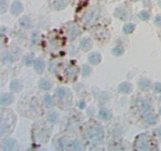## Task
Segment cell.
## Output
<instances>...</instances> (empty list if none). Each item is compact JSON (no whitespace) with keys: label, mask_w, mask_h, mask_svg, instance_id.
<instances>
[{"label":"cell","mask_w":161,"mask_h":151,"mask_svg":"<svg viewBox=\"0 0 161 151\" xmlns=\"http://www.w3.org/2000/svg\"><path fill=\"white\" fill-rule=\"evenodd\" d=\"M87 138L90 141L97 142L101 141L104 137V131L100 126H92L89 128L87 133Z\"/></svg>","instance_id":"cell-1"},{"label":"cell","mask_w":161,"mask_h":151,"mask_svg":"<svg viewBox=\"0 0 161 151\" xmlns=\"http://www.w3.org/2000/svg\"><path fill=\"white\" fill-rule=\"evenodd\" d=\"M22 11H23V6L21 4V2L18 0L14 1L12 4L11 8H10L11 14H14V15H17V14H21Z\"/></svg>","instance_id":"cell-2"},{"label":"cell","mask_w":161,"mask_h":151,"mask_svg":"<svg viewBox=\"0 0 161 151\" xmlns=\"http://www.w3.org/2000/svg\"><path fill=\"white\" fill-rule=\"evenodd\" d=\"M132 89H133L132 85L127 82H124L122 83H120L119 87H118L119 91L121 92V93H123V94H128V93L132 91Z\"/></svg>","instance_id":"cell-3"},{"label":"cell","mask_w":161,"mask_h":151,"mask_svg":"<svg viewBox=\"0 0 161 151\" xmlns=\"http://www.w3.org/2000/svg\"><path fill=\"white\" fill-rule=\"evenodd\" d=\"M19 23H20V25L22 27L25 28H27V29L32 28V26H33V24H32L31 19L27 16H24L21 17L20 20H19Z\"/></svg>","instance_id":"cell-4"},{"label":"cell","mask_w":161,"mask_h":151,"mask_svg":"<svg viewBox=\"0 0 161 151\" xmlns=\"http://www.w3.org/2000/svg\"><path fill=\"white\" fill-rule=\"evenodd\" d=\"M14 100V98L11 94L7 93V94H3L1 95V99H0V102L2 105H8L11 104V102Z\"/></svg>","instance_id":"cell-5"},{"label":"cell","mask_w":161,"mask_h":151,"mask_svg":"<svg viewBox=\"0 0 161 151\" xmlns=\"http://www.w3.org/2000/svg\"><path fill=\"white\" fill-rule=\"evenodd\" d=\"M88 59H89V62H90L91 64L97 65L98 63H100V62L101 61V56L100 54H98V53L94 52L89 55Z\"/></svg>","instance_id":"cell-6"},{"label":"cell","mask_w":161,"mask_h":151,"mask_svg":"<svg viewBox=\"0 0 161 151\" xmlns=\"http://www.w3.org/2000/svg\"><path fill=\"white\" fill-rule=\"evenodd\" d=\"M44 67H45V64L42 58H38L35 61L34 68L38 73H42L43 72Z\"/></svg>","instance_id":"cell-7"},{"label":"cell","mask_w":161,"mask_h":151,"mask_svg":"<svg viewBox=\"0 0 161 151\" xmlns=\"http://www.w3.org/2000/svg\"><path fill=\"white\" fill-rule=\"evenodd\" d=\"M138 142V149L141 150H149L148 148V140L145 138H139L137 141Z\"/></svg>","instance_id":"cell-8"},{"label":"cell","mask_w":161,"mask_h":151,"mask_svg":"<svg viewBox=\"0 0 161 151\" xmlns=\"http://www.w3.org/2000/svg\"><path fill=\"white\" fill-rule=\"evenodd\" d=\"M68 6V0H54L53 7L56 9H62Z\"/></svg>","instance_id":"cell-9"},{"label":"cell","mask_w":161,"mask_h":151,"mask_svg":"<svg viewBox=\"0 0 161 151\" xmlns=\"http://www.w3.org/2000/svg\"><path fill=\"white\" fill-rule=\"evenodd\" d=\"M115 16L118 17L122 21H125L127 18V12L125 11L124 9H123L121 7H119L115 10Z\"/></svg>","instance_id":"cell-10"},{"label":"cell","mask_w":161,"mask_h":151,"mask_svg":"<svg viewBox=\"0 0 161 151\" xmlns=\"http://www.w3.org/2000/svg\"><path fill=\"white\" fill-rule=\"evenodd\" d=\"M15 144H16V142H15V140L13 139H6V141H4V143H3V150H12L14 147Z\"/></svg>","instance_id":"cell-11"},{"label":"cell","mask_w":161,"mask_h":151,"mask_svg":"<svg viewBox=\"0 0 161 151\" xmlns=\"http://www.w3.org/2000/svg\"><path fill=\"white\" fill-rule=\"evenodd\" d=\"M39 87H40L41 89L46 90V91L50 90L51 87V83L49 82L48 80H46V79H43V80H40V81H39Z\"/></svg>","instance_id":"cell-12"},{"label":"cell","mask_w":161,"mask_h":151,"mask_svg":"<svg viewBox=\"0 0 161 151\" xmlns=\"http://www.w3.org/2000/svg\"><path fill=\"white\" fill-rule=\"evenodd\" d=\"M80 47L84 50H90V47H91V42H90V39H87V38L83 39L80 43Z\"/></svg>","instance_id":"cell-13"},{"label":"cell","mask_w":161,"mask_h":151,"mask_svg":"<svg viewBox=\"0 0 161 151\" xmlns=\"http://www.w3.org/2000/svg\"><path fill=\"white\" fill-rule=\"evenodd\" d=\"M145 121L147 122L149 124H154L157 123V117L155 116L154 114L152 113H149V114H146L145 117Z\"/></svg>","instance_id":"cell-14"},{"label":"cell","mask_w":161,"mask_h":151,"mask_svg":"<svg viewBox=\"0 0 161 151\" xmlns=\"http://www.w3.org/2000/svg\"><path fill=\"white\" fill-rule=\"evenodd\" d=\"M10 88H11L12 91H21V83L19 82L18 80H13L10 83Z\"/></svg>","instance_id":"cell-15"},{"label":"cell","mask_w":161,"mask_h":151,"mask_svg":"<svg viewBox=\"0 0 161 151\" xmlns=\"http://www.w3.org/2000/svg\"><path fill=\"white\" fill-rule=\"evenodd\" d=\"M79 32V28L76 26H75V25H73V26H71L70 28H69V36H70V37L71 38V39H74L75 38H76L77 36H78Z\"/></svg>","instance_id":"cell-16"},{"label":"cell","mask_w":161,"mask_h":151,"mask_svg":"<svg viewBox=\"0 0 161 151\" xmlns=\"http://www.w3.org/2000/svg\"><path fill=\"white\" fill-rule=\"evenodd\" d=\"M111 117L110 113L108 112V110H105V109H102L100 110L99 112V117L102 120H108Z\"/></svg>","instance_id":"cell-17"},{"label":"cell","mask_w":161,"mask_h":151,"mask_svg":"<svg viewBox=\"0 0 161 151\" xmlns=\"http://www.w3.org/2000/svg\"><path fill=\"white\" fill-rule=\"evenodd\" d=\"M139 87L142 90H147L150 87V81L147 79H142L139 82Z\"/></svg>","instance_id":"cell-18"},{"label":"cell","mask_w":161,"mask_h":151,"mask_svg":"<svg viewBox=\"0 0 161 151\" xmlns=\"http://www.w3.org/2000/svg\"><path fill=\"white\" fill-rule=\"evenodd\" d=\"M48 121L52 124H56L58 121V113L55 112L50 113V114L48 115Z\"/></svg>","instance_id":"cell-19"},{"label":"cell","mask_w":161,"mask_h":151,"mask_svg":"<svg viewBox=\"0 0 161 151\" xmlns=\"http://www.w3.org/2000/svg\"><path fill=\"white\" fill-rule=\"evenodd\" d=\"M134 28H135V25H134V24L128 23L127 24V25H124V27H123V31H124L125 33L130 34V33L134 32Z\"/></svg>","instance_id":"cell-20"},{"label":"cell","mask_w":161,"mask_h":151,"mask_svg":"<svg viewBox=\"0 0 161 151\" xmlns=\"http://www.w3.org/2000/svg\"><path fill=\"white\" fill-rule=\"evenodd\" d=\"M56 94H57V96L58 98L63 99L66 95V91L64 88H61L60 87V88H58V89L56 90Z\"/></svg>","instance_id":"cell-21"},{"label":"cell","mask_w":161,"mask_h":151,"mask_svg":"<svg viewBox=\"0 0 161 151\" xmlns=\"http://www.w3.org/2000/svg\"><path fill=\"white\" fill-rule=\"evenodd\" d=\"M123 52V49L122 48V46H116L113 50V54L115 56H120Z\"/></svg>","instance_id":"cell-22"},{"label":"cell","mask_w":161,"mask_h":151,"mask_svg":"<svg viewBox=\"0 0 161 151\" xmlns=\"http://www.w3.org/2000/svg\"><path fill=\"white\" fill-rule=\"evenodd\" d=\"M71 146H72L73 150H82V147H81L80 143H79L78 140H74L72 143H71Z\"/></svg>","instance_id":"cell-23"},{"label":"cell","mask_w":161,"mask_h":151,"mask_svg":"<svg viewBox=\"0 0 161 151\" xmlns=\"http://www.w3.org/2000/svg\"><path fill=\"white\" fill-rule=\"evenodd\" d=\"M25 63L27 65H31L32 64V62H33V56L31 54H28L27 56L25 57Z\"/></svg>","instance_id":"cell-24"},{"label":"cell","mask_w":161,"mask_h":151,"mask_svg":"<svg viewBox=\"0 0 161 151\" xmlns=\"http://www.w3.org/2000/svg\"><path fill=\"white\" fill-rule=\"evenodd\" d=\"M139 17L142 20H148V19L149 18V14L147 11H145V10H142V11H141L139 13Z\"/></svg>","instance_id":"cell-25"},{"label":"cell","mask_w":161,"mask_h":151,"mask_svg":"<svg viewBox=\"0 0 161 151\" xmlns=\"http://www.w3.org/2000/svg\"><path fill=\"white\" fill-rule=\"evenodd\" d=\"M7 7V0H2L1 1V5H0V12L1 14H3L5 10L6 9Z\"/></svg>","instance_id":"cell-26"},{"label":"cell","mask_w":161,"mask_h":151,"mask_svg":"<svg viewBox=\"0 0 161 151\" xmlns=\"http://www.w3.org/2000/svg\"><path fill=\"white\" fill-rule=\"evenodd\" d=\"M95 14H96V10H95V9H92V10L90 11V13H89V14H87V16L86 17V20L87 21H90V20H94Z\"/></svg>","instance_id":"cell-27"},{"label":"cell","mask_w":161,"mask_h":151,"mask_svg":"<svg viewBox=\"0 0 161 151\" xmlns=\"http://www.w3.org/2000/svg\"><path fill=\"white\" fill-rule=\"evenodd\" d=\"M90 71H91V69H90V68L88 65H83V69H82V73H83V75L84 76L89 75Z\"/></svg>","instance_id":"cell-28"},{"label":"cell","mask_w":161,"mask_h":151,"mask_svg":"<svg viewBox=\"0 0 161 151\" xmlns=\"http://www.w3.org/2000/svg\"><path fill=\"white\" fill-rule=\"evenodd\" d=\"M44 102L46 103L47 105H53V99H52V98H51L50 95H46V96L44 97Z\"/></svg>","instance_id":"cell-29"},{"label":"cell","mask_w":161,"mask_h":151,"mask_svg":"<svg viewBox=\"0 0 161 151\" xmlns=\"http://www.w3.org/2000/svg\"><path fill=\"white\" fill-rule=\"evenodd\" d=\"M155 25L157 26H159L160 27L161 26V15H157L156 17H155Z\"/></svg>","instance_id":"cell-30"},{"label":"cell","mask_w":161,"mask_h":151,"mask_svg":"<svg viewBox=\"0 0 161 151\" xmlns=\"http://www.w3.org/2000/svg\"><path fill=\"white\" fill-rule=\"evenodd\" d=\"M155 91L157 92L161 91V83H157L155 84Z\"/></svg>","instance_id":"cell-31"},{"label":"cell","mask_w":161,"mask_h":151,"mask_svg":"<svg viewBox=\"0 0 161 151\" xmlns=\"http://www.w3.org/2000/svg\"><path fill=\"white\" fill-rule=\"evenodd\" d=\"M85 102H83V101H80L79 102V107L80 108V109H83V108L85 107Z\"/></svg>","instance_id":"cell-32"},{"label":"cell","mask_w":161,"mask_h":151,"mask_svg":"<svg viewBox=\"0 0 161 151\" xmlns=\"http://www.w3.org/2000/svg\"><path fill=\"white\" fill-rule=\"evenodd\" d=\"M157 132H158V134H159L160 135H161V128H160L157 129Z\"/></svg>","instance_id":"cell-33"},{"label":"cell","mask_w":161,"mask_h":151,"mask_svg":"<svg viewBox=\"0 0 161 151\" xmlns=\"http://www.w3.org/2000/svg\"><path fill=\"white\" fill-rule=\"evenodd\" d=\"M160 114H161V108H160Z\"/></svg>","instance_id":"cell-34"},{"label":"cell","mask_w":161,"mask_h":151,"mask_svg":"<svg viewBox=\"0 0 161 151\" xmlns=\"http://www.w3.org/2000/svg\"><path fill=\"white\" fill-rule=\"evenodd\" d=\"M160 7H161V0H160Z\"/></svg>","instance_id":"cell-35"}]
</instances>
